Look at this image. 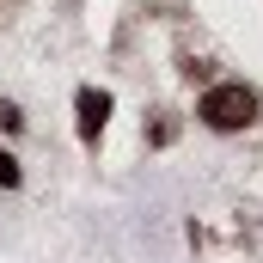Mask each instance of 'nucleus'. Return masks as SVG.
<instances>
[{"label": "nucleus", "instance_id": "obj_1", "mask_svg": "<svg viewBox=\"0 0 263 263\" xmlns=\"http://www.w3.org/2000/svg\"><path fill=\"white\" fill-rule=\"evenodd\" d=\"M202 117H208V129H245L257 117V98H251V86H214L202 98Z\"/></svg>", "mask_w": 263, "mask_h": 263}, {"label": "nucleus", "instance_id": "obj_2", "mask_svg": "<svg viewBox=\"0 0 263 263\" xmlns=\"http://www.w3.org/2000/svg\"><path fill=\"white\" fill-rule=\"evenodd\" d=\"M73 110H80V135H86V141H98V129L110 123V92H92V86H80Z\"/></svg>", "mask_w": 263, "mask_h": 263}, {"label": "nucleus", "instance_id": "obj_3", "mask_svg": "<svg viewBox=\"0 0 263 263\" xmlns=\"http://www.w3.org/2000/svg\"><path fill=\"white\" fill-rule=\"evenodd\" d=\"M0 184H18V159L12 153H0Z\"/></svg>", "mask_w": 263, "mask_h": 263}, {"label": "nucleus", "instance_id": "obj_4", "mask_svg": "<svg viewBox=\"0 0 263 263\" xmlns=\"http://www.w3.org/2000/svg\"><path fill=\"white\" fill-rule=\"evenodd\" d=\"M18 123H25V117H18L12 104H0V129H18Z\"/></svg>", "mask_w": 263, "mask_h": 263}]
</instances>
